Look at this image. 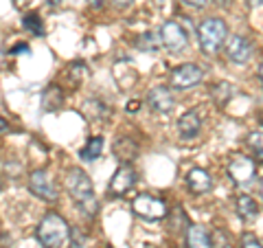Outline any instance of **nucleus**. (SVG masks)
<instances>
[{
    "instance_id": "nucleus-8",
    "label": "nucleus",
    "mask_w": 263,
    "mask_h": 248,
    "mask_svg": "<svg viewBox=\"0 0 263 248\" xmlns=\"http://www.w3.org/2000/svg\"><path fill=\"white\" fill-rule=\"evenodd\" d=\"M29 189L33 196H37L40 200L44 202H55L57 200V189L53 185L51 176L44 171V169H35L29 176Z\"/></svg>"
},
{
    "instance_id": "nucleus-14",
    "label": "nucleus",
    "mask_w": 263,
    "mask_h": 248,
    "mask_svg": "<svg viewBox=\"0 0 263 248\" xmlns=\"http://www.w3.org/2000/svg\"><path fill=\"white\" fill-rule=\"evenodd\" d=\"M235 209H237V216H239V218L246 222V224H250V222H254V220H257V216H259V204L254 202V198L246 196V193L237 196V200H235Z\"/></svg>"
},
{
    "instance_id": "nucleus-23",
    "label": "nucleus",
    "mask_w": 263,
    "mask_h": 248,
    "mask_svg": "<svg viewBox=\"0 0 263 248\" xmlns=\"http://www.w3.org/2000/svg\"><path fill=\"white\" fill-rule=\"evenodd\" d=\"M70 242H72V248H84L86 237L79 228H75V231H70Z\"/></svg>"
},
{
    "instance_id": "nucleus-17",
    "label": "nucleus",
    "mask_w": 263,
    "mask_h": 248,
    "mask_svg": "<svg viewBox=\"0 0 263 248\" xmlns=\"http://www.w3.org/2000/svg\"><path fill=\"white\" fill-rule=\"evenodd\" d=\"M211 95H213V101L217 105H226L230 101V97L235 95V88L230 86L228 81H219V84H215L211 88Z\"/></svg>"
},
{
    "instance_id": "nucleus-33",
    "label": "nucleus",
    "mask_w": 263,
    "mask_h": 248,
    "mask_svg": "<svg viewBox=\"0 0 263 248\" xmlns=\"http://www.w3.org/2000/svg\"><path fill=\"white\" fill-rule=\"evenodd\" d=\"M215 3H217V5H228L230 0H215Z\"/></svg>"
},
{
    "instance_id": "nucleus-18",
    "label": "nucleus",
    "mask_w": 263,
    "mask_h": 248,
    "mask_svg": "<svg viewBox=\"0 0 263 248\" xmlns=\"http://www.w3.org/2000/svg\"><path fill=\"white\" fill-rule=\"evenodd\" d=\"M22 27L27 29L29 33H33L35 38H42L44 36V22H42V18H40L35 11H27V13H24Z\"/></svg>"
},
{
    "instance_id": "nucleus-1",
    "label": "nucleus",
    "mask_w": 263,
    "mask_h": 248,
    "mask_svg": "<svg viewBox=\"0 0 263 248\" xmlns=\"http://www.w3.org/2000/svg\"><path fill=\"white\" fill-rule=\"evenodd\" d=\"M66 191L68 196L72 198V202H75L81 211H84V216L92 218L99 204H97V198H95V189H92V183H90V178L86 176V171L81 169H70L68 176H66Z\"/></svg>"
},
{
    "instance_id": "nucleus-4",
    "label": "nucleus",
    "mask_w": 263,
    "mask_h": 248,
    "mask_svg": "<svg viewBox=\"0 0 263 248\" xmlns=\"http://www.w3.org/2000/svg\"><path fill=\"white\" fill-rule=\"evenodd\" d=\"M132 211H134L138 218L149 220V222L162 220V218L169 213L167 204H164L160 198L152 196V193H138L134 200H132Z\"/></svg>"
},
{
    "instance_id": "nucleus-38",
    "label": "nucleus",
    "mask_w": 263,
    "mask_h": 248,
    "mask_svg": "<svg viewBox=\"0 0 263 248\" xmlns=\"http://www.w3.org/2000/svg\"><path fill=\"white\" fill-rule=\"evenodd\" d=\"M108 248H112V246H108Z\"/></svg>"
},
{
    "instance_id": "nucleus-20",
    "label": "nucleus",
    "mask_w": 263,
    "mask_h": 248,
    "mask_svg": "<svg viewBox=\"0 0 263 248\" xmlns=\"http://www.w3.org/2000/svg\"><path fill=\"white\" fill-rule=\"evenodd\" d=\"M248 145L252 147V152L257 154V158L263 163V132H252L248 136Z\"/></svg>"
},
{
    "instance_id": "nucleus-16",
    "label": "nucleus",
    "mask_w": 263,
    "mask_h": 248,
    "mask_svg": "<svg viewBox=\"0 0 263 248\" xmlns=\"http://www.w3.org/2000/svg\"><path fill=\"white\" fill-rule=\"evenodd\" d=\"M101 152H103V138H101V136H90L88 143L79 150V158L90 163V161L99 158V156H101Z\"/></svg>"
},
{
    "instance_id": "nucleus-22",
    "label": "nucleus",
    "mask_w": 263,
    "mask_h": 248,
    "mask_svg": "<svg viewBox=\"0 0 263 248\" xmlns=\"http://www.w3.org/2000/svg\"><path fill=\"white\" fill-rule=\"evenodd\" d=\"M241 248H263L259 237H254L252 233H243L241 235Z\"/></svg>"
},
{
    "instance_id": "nucleus-31",
    "label": "nucleus",
    "mask_w": 263,
    "mask_h": 248,
    "mask_svg": "<svg viewBox=\"0 0 263 248\" xmlns=\"http://www.w3.org/2000/svg\"><path fill=\"white\" fill-rule=\"evenodd\" d=\"M88 3H90V5H95V7H99V5H101V0H88Z\"/></svg>"
},
{
    "instance_id": "nucleus-12",
    "label": "nucleus",
    "mask_w": 263,
    "mask_h": 248,
    "mask_svg": "<svg viewBox=\"0 0 263 248\" xmlns=\"http://www.w3.org/2000/svg\"><path fill=\"white\" fill-rule=\"evenodd\" d=\"M200 130H202V119H200V112L197 110H189L178 119V134H180V138H184V140L197 138Z\"/></svg>"
},
{
    "instance_id": "nucleus-25",
    "label": "nucleus",
    "mask_w": 263,
    "mask_h": 248,
    "mask_svg": "<svg viewBox=\"0 0 263 248\" xmlns=\"http://www.w3.org/2000/svg\"><path fill=\"white\" fill-rule=\"evenodd\" d=\"M11 55H22V53H29V44H24V42H20V44H15L11 51H9Z\"/></svg>"
},
{
    "instance_id": "nucleus-39",
    "label": "nucleus",
    "mask_w": 263,
    "mask_h": 248,
    "mask_svg": "<svg viewBox=\"0 0 263 248\" xmlns=\"http://www.w3.org/2000/svg\"><path fill=\"white\" fill-rule=\"evenodd\" d=\"M0 187H3V185H0Z\"/></svg>"
},
{
    "instance_id": "nucleus-10",
    "label": "nucleus",
    "mask_w": 263,
    "mask_h": 248,
    "mask_svg": "<svg viewBox=\"0 0 263 248\" xmlns=\"http://www.w3.org/2000/svg\"><path fill=\"white\" fill-rule=\"evenodd\" d=\"M226 57L233 64H246L252 57V44L243 36H233L226 42Z\"/></svg>"
},
{
    "instance_id": "nucleus-21",
    "label": "nucleus",
    "mask_w": 263,
    "mask_h": 248,
    "mask_svg": "<svg viewBox=\"0 0 263 248\" xmlns=\"http://www.w3.org/2000/svg\"><path fill=\"white\" fill-rule=\"evenodd\" d=\"M213 248H233V242H230V237L224 231H217V233L213 235Z\"/></svg>"
},
{
    "instance_id": "nucleus-34",
    "label": "nucleus",
    "mask_w": 263,
    "mask_h": 248,
    "mask_svg": "<svg viewBox=\"0 0 263 248\" xmlns=\"http://www.w3.org/2000/svg\"><path fill=\"white\" fill-rule=\"evenodd\" d=\"M259 191H261V196H263V176H261V183H259Z\"/></svg>"
},
{
    "instance_id": "nucleus-29",
    "label": "nucleus",
    "mask_w": 263,
    "mask_h": 248,
    "mask_svg": "<svg viewBox=\"0 0 263 248\" xmlns=\"http://www.w3.org/2000/svg\"><path fill=\"white\" fill-rule=\"evenodd\" d=\"M138 110V101H127V112H136Z\"/></svg>"
},
{
    "instance_id": "nucleus-19",
    "label": "nucleus",
    "mask_w": 263,
    "mask_h": 248,
    "mask_svg": "<svg viewBox=\"0 0 263 248\" xmlns=\"http://www.w3.org/2000/svg\"><path fill=\"white\" fill-rule=\"evenodd\" d=\"M160 46H162L160 36H156V33H143V36H138V40H136V48H141L145 53H156Z\"/></svg>"
},
{
    "instance_id": "nucleus-6",
    "label": "nucleus",
    "mask_w": 263,
    "mask_h": 248,
    "mask_svg": "<svg viewBox=\"0 0 263 248\" xmlns=\"http://www.w3.org/2000/svg\"><path fill=\"white\" fill-rule=\"evenodd\" d=\"M160 42L169 53H180V51H184L186 48L189 38H186V31L180 27L178 22L167 20L160 27Z\"/></svg>"
},
{
    "instance_id": "nucleus-26",
    "label": "nucleus",
    "mask_w": 263,
    "mask_h": 248,
    "mask_svg": "<svg viewBox=\"0 0 263 248\" xmlns=\"http://www.w3.org/2000/svg\"><path fill=\"white\" fill-rule=\"evenodd\" d=\"M182 3L189 7H195V9H202V7L206 5V0H182Z\"/></svg>"
},
{
    "instance_id": "nucleus-15",
    "label": "nucleus",
    "mask_w": 263,
    "mask_h": 248,
    "mask_svg": "<svg viewBox=\"0 0 263 248\" xmlns=\"http://www.w3.org/2000/svg\"><path fill=\"white\" fill-rule=\"evenodd\" d=\"M186 248H213V237L204 226L191 224L186 228Z\"/></svg>"
},
{
    "instance_id": "nucleus-36",
    "label": "nucleus",
    "mask_w": 263,
    "mask_h": 248,
    "mask_svg": "<svg viewBox=\"0 0 263 248\" xmlns=\"http://www.w3.org/2000/svg\"><path fill=\"white\" fill-rule=\"evenodd\" d=\"M261 123H263V112H261Z\"/></svg>"
},
{
    "instance_id": "nucleus-28",
    "label": "nucleus",
    "mask_w": 263,
    "mask_h": 248,
    "mask_svg": "<svg viewBox=\"0 0 263 248\" xmlns=\"http://www.w3.org/2000/svg\"><path fill=\"white\" fill-rule=\"evenodd\" d=\"M5 132H9V123L0 117V134H5Z\"/></svg>"
},
{
    "instance_id": "nucleus-37",
    "label": "nucleus",
    "mask_w": 263,
    "mask_h": 248,
    "mask_svg": "<svg viewBox=\"0 0 263 248\" xmlns=\"http://www.w3.org/2000/svg\"><path fill=\"white\" fill-rule=\"evenodd\" d=\"M18 3H22V0H18Z\"/></svg>"
},
{
    "instance_id": "nucleus-30",
    "label": "nucleus",
    "mask_w": 263,
    "mask_h": 248,
    "mask_svg": "<svg viewBox=\"0 0 263 248\" xmlns=\"http://www.w3.org/2000/svg\"><path fill=\"white\" fill-rule=\"evenodd\" d=\"M248 5H250V7H261L263 0H248Z\"/></svg>"
},
{
    "instance_id": "nucleus-24",
    "label": "nucleus",
    "mask_w": 263,
    "mask_h": 248,
    "mask_svg": "<svg viewBox=\"0 0 263 248\" xmlns=\"http://www.w3.org/2000/svg\"><path fill=\"white\" fill-rule=\"evenodd\" d=\"M70 75L75 77V79L79 77V81H81V79L86 77V64H81V62H75V64L70 66Z\"/></svg>"
},
{
    "instance_id": "nucleus-9",
    "label": "nucleus",
    "mask_w": 263,
    "mask_h": 248,
    "mask_svg": "<svg viewBox=\"0 0 263 248\" xmlns=\"http://www.w3.org/2000/svg\"><path fill=\"white\" fill-rule=\"evenodd\" d=\"M136 185V171L132 165H119V169L114 171V176L110 180V196L112 198H123L127 191H132V187Z\"/></svg>"
},
{
    "instance_id": "nucleus-13",
    "label": "nucleus",
    "mask_w": 263,
    "mask_h": 248,
    "mask_svg": "<svg viewBox=\"0 0 263 248\" xmlns=\"http://www.w3.org/2000/svg\"><path fill=\"white\" fill-rule=\"evenodd\" d=\"M147 103H149V108L154 112H169L174 108V95H171L169 88L156 86L149 90V95H147Z\"/></svg>"
},
{
    "instance_id": "nucleus-32",
    "label": "nucleus",
    "mask_w": 263,
    "mask_h": 248,
    "mask_svg": "<svg viewBox=\"0 0 263 248\" xmlns=\"http://www.w3.org/2000/svg\"><path fill=\"white\" fill-rule=\"evenodd\" d=\"M259 77H261V84H263V64L259 66Z\"/></svg>"
},
{
    "instance_id": "nucleus-7",
    "label": "nucleus",
    "mask_w": 263,
    "mask_h": 248,
    "mask_svg": "<svg viewBox=\"0 0 263 248\" xmlns=\"http://www.w3.org/2000/svg\"><path fill=\"white\" fill-rule=\"evenodd\" d=\"M254 173H257V165H254L252 158L243 154H237L230 158L228 163V176L233 180L235 185H248L250 180L254 178Z\"/></svg>"
},
{
    "instance_id": "nucleus-11",
    "label": "nucleus",
    "mask_w": 263,
    "mask_h": 248,
    "mask_svg": "<svg viewBox=\"0 0 263 248\" xmlns=\"http://www.w3.org/2000/svg\"><path fill=\"white\" fill-rule=\"evenodd\" d=\"M186 187L193 196H202V193H209L213 189V178L209 176L206 169L202 167H193L191 171L186 173Z\"/></svg>"
},
{
    "instance_id": "nucleus-3",
    "label": "nucleus",
    "mask_w": 263,
    "mask_h": 248,
    "mask_svg": "<svg viewBox=\"0 0 263 248\" xmlns=\"http://www.w3.org/2000/svg\"><path fill=\"white\" fill-rule=\"evenodd\" d=\"M228 27L221 18H206L197 29V42L206 55H215L226 44Z\"/></svg>"
},
{
    "instance_id": "nucleus-5",
    "label": "nucleus",
    "mask_w": 263,
    "mask_h": 248,
    "mask_svg": "<svg viewBox=\"0 0 263 248\" xmlns=\"http://www.w3.org/2000/svg\"><path fill=\"white\" fill-rule=\"evenodd\" d=\"M202 79H204V70L197 64H182L178 68H174V73L169 77V84L174 90H189L200 84Z\"/></svg>"
},
{
    "instance_id": "nucleus-2",
    "label": "nucleus",
    "mask_w": 263,
    "mask_h": 248,
    "mask_svg": "<svg viewBox=\"0 0 263 248\" xmlns=\"http://www.w3.org/2000/svg\"><path fill=\"white\" fill-rule=\"evenodd\" d=\"M70 226L60 213H46L35 231L37 242L44 248H66L70 242Z\"/></svg>"
},
{
    "instance_id": "nucleus-27",
    "label": "nucleus",
    "mask_w": 263,
    "mask_h": 248,
    "mask_svg": "<svg viewBox=\"0 0 263 248\" xmlns=\"http://www.w3.org/2000/svg\"><path fill=\"white\" fill-rule=\"evenodd\" d=\"M110 3L114 5V7H119V9H125V7H129L134 0H110Z\"/></svg>"
},
{
    "instance_id": "nucleus-35",
    "label": "nucleus",
    "mask_w": 263,
    "mask_h": 248,
    "mask_svg": "<svg viewBox=\"0 0 263 248\" xmlns=\"http://www.w3.org/2000/svg\"><path fill=\"white\" fill-rule=\"evenodd\" d=\"M48 3H51V5H60L62 0H48Z\"/></svg>"
}]
</instances>
